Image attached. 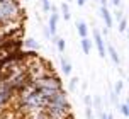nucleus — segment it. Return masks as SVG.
<instances>
[{
  "label": "nucleus",
  "instance_id": "nucleus-22",
  "mask_svg": "<svg viewBox=\"0 0 129 119\" xmlns=\"http://www.w3.org/2000/svg\"><path fill=\"white\" fill-rule=\"evenodd\" d=\"M85 114H87V119H93V111H92V107H87Z\"/></svg>",
  "mask_w": 129,
  "mask_h": 119
},
{
  "label": "nucleus",
  "instance_id": "nucleus-27",
  "mask_svg": "<svg viewBox=\"0 0 129 119\" xmlns=\"http://www.w3.org/2000/svg\"><path fill=\"white\" fill-rule=\"evenodd\" d=\"M107 119H114V116L112 114H107Z\"/></svg>",
  "mask_w": 129,
  "mask_h": 119
},
{
  "label": "nucleus",
  "instance_id": "nucleus-5",
  "mask_svg": "<svg viewBox=\"0 0 129 119\" xmlns=\"http://www.w3.org/2000/svg\"><path fill=\"white\" fill-rule=\"evenodd\" d=\"M58 12H51V17H49V26H48V31L51 36H56V29H58Z\"/></svg>",
  "mask_w": 129,
  "mask_h": 119
},
{
  "label": "nucleus",
  "instance_id": "nucleus-19",
  "mask_svg": "<svg viewBox=\"0 0 129 119\" xmlns=\"http://www.w3.org/2000/svg\"><path fill=\"white\" fill-rule=\"evenodd\" d=\"M77 83H78V78H77V77H73V78L70 80V90H71V92L77 88Z\"/></svg>",
  "mask_w": 129,
  "mask_h": 119
},
{
  "label": "nucleus",
  "instance_id": "nucleus-12",
  "mask_svg": "<svg viewBox=\"0 0 129 119\" xmlns=\"http://www.w3.org/2000/svg\"><path fill=\"white\" fill-rule=\"evenodd\" d=\"M53 39H54L56 46H58V51H59V53H63L64 49H66V43H64V39H61V38H56V36H53Z\"/></svg>",
  "mask_w": 129,
  "mask_h": 119
},
{
  "label": "nucleus",
  "instance_id": "nucleus-15",
  "mask_svg": "<svg viewBox=\"0 0 129 119\" xmlns=\"http://www.w3.org/2000/svg\"><path fill=\"white\" fill-rule=\"evenodd\" d=\"M119 31H121V33H126V31H127V22H126L124 17L119 20Z\"/></svg>",
  "mask_w": 129,
  "mask_h": 119
},
{
  "label": "nucleus",
  "instance_id": "nucleus-20",
  "mask_svg": "<svg viewBox=\"0 0 129 119\" xmlns=\"http://www.w3.org/2000/svg\"><path fill=\"white\" fill-rule=\"evenodd\" d=\"M110 100H112V104L119 106V99H117V94H116V92H112V94H110Z\"/></svg>",
  "mask_w": 129,
  "mask_h": 119
},
{
  "label": "nucleus",
  "instance_id": "nucleus-11",
  "mask_svg": "<svg viewBox=\"0 0 129 119\" xmlns=\"http://www.w3.org/2000/svg\"><path fill=\"white\" fill-rule=\"evenodd\" d=\"M59 63H61V70H63L64 75H70L71 73V65H70V61L66 58H61L59 60Z\"/></svg>",
  "mask_w": 129,
  "mask_h": 119
},
{
  "label": "nucleus",
  "instance_id": "nucleus-21",
  "mask_svg": "<svg viewBox=\"0 0 129 119\" xmlns=\"http://www.w3.org/2000/svg\"><path fill=\"white\" fill-rule=\"evenodd\" d=\"M83 102H85V106H87V107H92V97H90V95H85Z\"/></svg>",
  "mask_w": 129,
  "mask_h": 119
},
{
  "label": "nucleus",
  "instance_id": "nucleus-25",
  "mask_svg": "<svg viewBox=\"0 0 129 119\" xmlns=\"http://www.w3.org/2000/svg\"><path fill=\"white\" fill-rule=\"evenodd\" d=\"M112 4H114L116 7H121V0H112Z\"/></svg>",
  "mask_w": 129,
  "mask_h": 119
},
{
  "label": "nucleus",
  "instance_id": "nucleus-6",
  "mask_svg": "<svg viewBox=\"0 0 129 119\" xmlns=\"http://www.w3.org/2000/svg\"><path fill=\"white\" fill-rule=\"evenodd\" d=\"M100 15H102L104 22H105V27H107V29H110V27H112V15H110V12L107 10V5H102V7H100Z\"/></svg>",
  "mask_w": 129,
  "mask_h": 119
},
{
  "label": "nucleus",
  "instance_id": "nucleus-2",
  "mask_svg": "<svg viewBox=\"0 0 129 119\" xmlns=\"http://www.w3.org/2000/svg\"><path fill=\"white\" fill-rule=\"evenodd\" d=\"M31 83L36 87L38 90H51V92H58V90L63 88V83H61L59 77L54 75V73H48V75L43 77V78L36 80V82H31Z\"/></svg>",
  "mask_w": 129,
  "mask_h": 119
},
{
  "label": "nucleus",
  "instance_id": "nucleus-9",
  "mask_svg": "<svg viewBox=\"0 0 129 119\" xmlns=\"http://www.w3.org/2000/svg\"><path fill=\"white\" fill-rule=\"evenodd\" d=\"M77 31H78V34H80V38H87L88 29H87V24H85L83 20H78L77 22Z\"/></svg>",
  "mask_w": 129,
  "mask_h": 119
},
{
  "label": "nucleus",
  "instance_id": "nucleus-17",
  "mask_svg": "<svg viewBox=\"0 0 129 119\" xmlns=\"http://www.w3.org/2000/svg\"><path fill=\"white\" fill-rule=\"evenodd\" d=\"M92 106H95L99 111H102V100H100V97H95V99L92 100Z\"/></svg>",
  "mask_w": 129,
  "mask_h": 119
},
{
  "label": "nucleus",
  "instance_id": "nucleus-13",
  "mask_svg": "<svg viewBox=\"0 0 129 119\" xmlns=\"http://www.w3.org/2000/svg\"><path fill=\"white\" fill-rule=\"evenodd\" d=\"M61 12H63V19L70 20V9H68V4H61Z\"/></svg>",
  "mask_w": 129,
  "mask_h": 119
},
{
  "label": "nucleus",
  "instance_id": "nucleus-1",
  "mask_svg": "<svg viewBox=\"0 0 129 119\" xmlns=\"http://www.w3.org/2000/svg\"><path fill=\"white\" fill-rule=\"evenodd\" d=\"M22 17L24 10L19 0H0V27L15 20H22Z\"/></svg>",
  "mask_w": 129,
  "mask_h": 119
},
{
  "label": "nucleus",
  "instance_id": "nucleus-16",
  "mask_svg": "<svg viewBox=\"0 0 129 119\" xmlns=\"http://www.w3.org/2000/svg\"><path fill=\"white\" fill-rule=\"evenodd\" d=\"M43 10L44 12H51V0H43Z\"/></svg>",
  "mask_w": 129,
  "mask_h": 119
},
{
  "label": "nucleus",
  "instance_id": "nucleus-7",
  "mask_svg": "<svg viewBox=\"0 0 129 119\" xmlns=\"http://www.w3.org/2000/svg\"><path fill=\"white\" fill-rule=\"evenodd\" d=\"M24 48H26L27 51H36L39 48V44H38V41L34 39V38H27L26 41H24Z\"/></svg>",
  "mask_w": 129,
  "mask_h": 119
},
{
  "label": "nucleus",
  "instance_id": "nucleus-14",
  "mask_svg": "<svg viewBox=\"0 0 129 119\" xmlns=\"http://www.w3.org/2000/svg\"><path fill=\"white\" fill-rule=\"evenodd\" d=\"M119 109H121V114H122V116L129 117V102H126V104H119Z\"/></svg>",
  "mask_w": 129,
  "mask_h": 119
},
{
  "label": "nucleus",
  "instance_id": "nucleus-4",
  "mask_svg": "<svg viewBox=\"0 0 129 119\" xmlns=\"http://www.w3.org/2000/svg\"><path fill=\"white\" fill-rule=\"evenodd\" d=\"M93 38H95V46L99 49V54L105 58V54H107V49H105V44H104V39H102V34L99 33V29L93 31Z\"/></svg>",
  "mask_w": 129,
  "mask_h": 119
},
{
  "label": "nucleus",
  "instance_id": "nucleus-10",
  "mask_svg": "<svg viewBox=\"0 0 129 119\" xmlns=\"http://www.w3.org/2000/svg\"><path fill=\"white\" fill-rule=\"evenodd\" d=\"M82 51H83L85 54H90L92 51V43L88 38H82Z\"/></svg>",
  "mask_w": 129,
  "mask_h": 119
},
{
  "label": "nucleus",
  "instance_id": "nucleus-18",
  "mask_svg": "<svg viewBox=\"0 0 129 119\" xmlns=\"http://www.w3.org/2000/svg\"><path fill=\"white\" fill-rule=\"evenodd\" d=\"M122 87H124V83H122V80H119V82H117V83H116V88H114V92H116L117 95H119V94L122 92Z\"/></svg>",
  "mask_w": 129,
  "mask_h": 119
},
{
  "label": "nucleus",
  "instance_id": "nucleus-23",
  "mask_svg": "<svg viewBox=\"0 0 129 119\" xmlns=\"http://www.w3.org/2000/svg\"><path fill=\"white\" fill-rule=\"evenodd\" d=\"M85 4H87V0H77V5H80V7H83Z\"/></svg>",
  "mask_w": 129,
  "mask_h": 119
},
{
  "label": "nucleus",
  "instance_id": "nucleus-8",
  "mask_svg": "<svg viewBox=\"0 0 129 119\" xmlns=\"http://www.w3.org/2000/svg\"><path fill=\"white\" fill-rule=\"evenodd\" d=\"M105 49H107V51H109V56H110V60H112V61H114V63H116V65H119V63H121V60H119V54H117L116 48L112 46V44H109V46L105 48Z\"/></svg>",
  "mask_w": 129,
  "mask_h": 119
},
{
  "label": "nucleus",
  "instance_id": "nucleus-26",
  "mask_svg": "<svg viewBox=\"0 0 129 119\" xmlns=\"http://www.w3.org/2000/svg\"><path fill=\"white\" fill-rule=\"evenodd\" d=\"M99 2H100L102 5H107V0H99Z\"/></svg>",
  "mask_w": 129,
  "mask_h": 119
},
{
  "label": "nucleus",
  "instance_id": "nucleus-28",
  "mask_svg": "<svg viewBox=\"0 0 129 119\" xmlns=\"http://www.w3.org/2000/svg\"><path fill=\"white\" fill-rule=\"evenodd\" d=\"M127 39H129V29H127Z\"/></svg>",
  "mask_w": 129,
  "mask_h": 119
},
{
  "label": "nucleus",
  "instance_id": "nucleus-24",
  "mask_svg": "<svg viewBox=\"0 0 129 119\" xmlns=\"http://www.w3.org/2000/svg\"><path fill=\"white\" fill-rule=\"evenodd\" d=\"M116 17L121 20V19H122V12H121V10H117V12H116Z\"/></svg>",
  "mask_w": 129,
  "mask_h": 119
},
{
  "label": "nucleus",
  "instance_id": "nucleus-3",
  "mask_svg": "<svg viewBox=\"0 0 129 119\" xmlns=\"http://www.w3.org/2000/svg\"><path fill=\"white\" fill-rule=\"evenodd\" d=\"M14 99H15V94H14L12 87L9 85V82L7 80H0V111L5 106H9Z\"/></svg>",
  "mask_w": 129,
  "mask_h": 119
}]
</instances>
